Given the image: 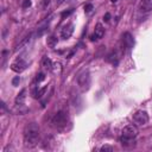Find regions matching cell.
<instances>
[{
  "instance_id": "ffe728a7",
  "label": "cell",
  "mask_w": 152,
  "mask_h": 152,
  "mask_svg": "<svg viewBox=\"0 0 152 152\" xmlns=\"http://www.w3.org/2000/svg\"><path fill=\"white\" fill-rule=\"evenodd\" d=\"M19 82H20V77H19V76H15V77L12 80V84H13V86H18Z\"/></svg>"
},
{
  "instance_id": "ba28073f",
  "label": "cell",
  "mask_w": 152,
  "mask_h": 152,
  "mask_svg": "<svg viewBox=\"0 0 152 152\" xmlns=\"http://www.w3.org/2000/svg\"><path fill=\"white\" fill-rule=\"evenodd\" d=\"M139 11L144 13L152 11V0H141L139 2Z\"/></svg>"
},
{
  "instance_id": "2e32d148",
  "label": "cell",
  "mask_w": 152,
  "mask_h": 152,
  "mask_svg": "<svg viewBox=\"0 0 152 152\" xmlns=\"http://www.w3.org/2000/svg\"><path fill=\"white\" fill-rule=\"evenodd\" d=\"M72 12H74V10H72V8H71V10H68V11H65V12H63V13H62V19H64V18L69 17Z\"/></svg>"
},
{
  "instance_id": "5bb4252c",
  "label": "cell",
  "mask_w": 152,
  "mask_h": 152,
  "mask_svg": "<svg viewBox=\"0 0 152 152\" xmlns=\"http://www.w3.org/2000/svg\"><path fill=\"white\" fill-rule=\"evenodd\" d=\"M52 70H53L55 72L59 74V72L62 71V64H61V63H58V62L53 63V65H52Z\"/></svg>"
},
{
  "instance_id": "277c9868",
  "label": "cell",
  "mask_w": 152,
  "mask_h": 152,
  "mask_svg": "<svg viewBox=\"0 0 152 152\" xmlns=\"http://www.w3.org/2000/svg\"><path fill=\"white\" fill-rule=\"evenodd\" d=\"M139 133V129L137 127V125H128L126 127H124L122 129V137L128 138V139H134Z\"/></svg>"
},
{
  "instance_id": "e0dca14e",
  "label": "cell",
  "mask_w": 152,
  "mask_h": 152,
  "mask_svg": "<svg viewBox=\"0 0 152 152\" xmlns=\"http://www.w3.org/2000/svg\"><path fill=\"white\" fill-rule=\"evenodd\" d=\"M44 78H45V74H43V72H39V74L37 75V77H36V81H37V82H42Z\"/></svg>"
},
{
  "instance_id": "6da1fadb",
  "label": "cell",
  "mask_w": 152,
  "mask_h": 152,
  "mask_svg": "<svg viewBox=\"0 0 152 152\" xmlns=\"http://www.w3.org/2000/svg\"><path fill=\"white\" fill-rule=\"evenodd\" d=\"M39 140V127L36 122H31L25 126L24 129V142L26 147H33Z\"/></svg>"
},
{
  "instance_id": "603a6c76",
  "label": "cell",
  "mask_w": 152,
  "mask_h": 152,
  "mask_svg": "<svg viewBox=\"0 0 152 152\" xmlns=\"http://www.w3.org/2000/svg\"><path fill=\"white\" fill-rule=\"evenodd\" d=\"M64 1H65V0H57V1H56V5H57V6H59V5H62Z\"/></svg>"
},
{
  "instance_id": "d4e9b609",
  "label": "cell",
  "mask_w": 152,
  "mask_h": 152,
  "mask_svg": "<svg viewBox=\"0 0 152 152\" xmlns=\"http://www.w3.org/2000/svg\"><path fill=\"white\" fill-rule=\"evenodd\" d=\"M116 1H118V0H110V2H113V4H114V2H116Z\"/></svg>"
},
{
  "instance_id": "5b68a950",
  "label": "cell",
  "mask_w": 152,
  "mask_h": 152,
  "mask_svg": "<svg viewBox=\"0 0 152 152\" xmlns=\"http://www.w3.org/2000/svg\"><path fill=\"white\" fill-rule=\"evenodd\" d=\"M66 121H68V116L64 112H58L52 118V124L55 126H64L66 124Z\"/></svg>"
},
{
  "instance_id": "7a4b0ae2",
  "label": "cell",
  "mask_w": 152,
  "mask_h": 152,
  "mask_svg": "<svg viewBox=\"0 0 152 152\" xmlns=\"http://www.w3.org/2000/svg\"><path fill=\"white\" fill-rule=\"evenodd\" d=\"M148 121V114L145 110H138L133 114V124L137 126H142L147 124Z\"/></svg>"
},
{
  "instance_id": "30bf717a",
  "label": "cell",
  "mask_w": 152,
  "mask_h": 152,
  "mask_svg": "<svg viewBox=\"0 0 152 152\" xmlns=\"http://www.w3.org/2000/svg\"><path fill=\"white\" fill-rule=\"evenodd\" d=\"M94 34L97 37V39H100V38H102V37H103V34H104V28H103L102 24H100V23H99V24H96Z\"/></svg>"
},
{
  "instance_id": "d6986e66",
  "label": "cell",
  "mask_w": 152,
  "mask_h": 152,
  "mask_svg": "<svg viewBox=\"0 0 152 152\" xmlns=\"http://www.w3.org/2000/svg\"><path fill=\"white\" fill-rule=\"evenodd\" d=\"M100 151H113V146H109V145H103V146H101Z\"/></svg>"
},
{
  "instance_id": "cb8c5ba5",
  "label": "cell",
  "mask_w": 152,
  "mask_h": 152,
  "mask_svg": "<svg viewBox=\"0 0 152 152\" xmlns=\"http://www.w3.org/2000/svg\"><path fill=\"white\" fill-rule=\"evenodd\" d=\"M97 39V37L95 36V34H93V36H90V40H96Z\"/></svg>"
},
{
  "instance_id": "7c38bea8",
  "label": "cell",
  "mask_w": 152,
  "mask_h": 152,
  "mask_svg": "<svg viewBox=\"0 0 152 152\" xmlns=\"http://www.w3.org/2000/svg\"><path fill=\"white\" fill-rule=\"evenodd\" d=\"M46 89H48V86H44V87H43V88H40V89H36V90L33 91V96H34V97H37V99H40V97L45 94Z\"/></svg>"
},
{
  "instance_id": "3957f363",
  "label": "cell",
  "mask_w": 152,
  "mask_h": 152,
  "mask_svg": "<svg viewBox=\"0 0 152 152\" xmlns=\"http://www.w3.org/2000/svg\"><path fill=\"white\" fill-rule=\"evenodd\" d=\"M77 83H78L80 88H81L83 91L87 90V89L89 88V86H90V75H89V72H88V71H83V72L78 76Z\"/></svg>"
},
{
  "instance_id": "52a82bcc",
  "label": "cell",
  "mask_w": 152,
  "mask_h": 152,
  "mask_svg": "<svg viewBox=\"0 0 152 152\" xmlns=\"http://www.w3.org/2000/svg\"><path fill=\"white\" fill-rule=\"evenodd\" d=\"M72 32H74V24L69 23V24L64 25L63 28L61 30V37H62L63 39H68V38L71 37Z\"/></svg>"
},
{
  "instance_id": "8fae6325",
  "label": "cell",
  "mask_w": 152,
  "mask_h": 152,
  "mask_svg": "<svg viewBox=\"0 0 152 152\" xmlns=\"http://www.w3.org/2000/svg\"><path fill=\"white\" fill-rule=\"evenodd\" d=\"M42 64H43V66H44L46 70H52V65H53V63L51 62V59H50L49 57L44 56L43 59H42Z\"/></svg>"
},
{
  "instance_id": "8992f818",
  "label": "cell",
  "mask_w": 152,
  "mask_h": 152,
  "mask_svg": "<svg viewBox=\"0 0 152 152\" xmlns=\"http://www.w3.org/2000/svg\"><path fill=\"white\" fill-rule=\"evenodd\" d=\"M26 66H27V63L23 58H19V59H17L15 62H13L11 64V70H13L15 72H21L26 69Z\"/></svg>"
},
{
  "instance_id": "44dd1931",
  "label": "cell",
  "mask_w": 152,
  "mask_h": 152,
  "mask_svg": "<svg viewBox=\"0 0 152 152\" xmlns=\"http://www.w3.org/2000/svg\"><path fill=\"white\" fill-rule=\"evenodd\" d=\"M91 10H93V5L91 4H86L84 5V11L86 12H90Z\"/></svg>"
},
{
  "instance_id": "9c48e42d",
  "label": "cell",
  "mask_w": 152,
  "mask_h": 152,
  "mask_svg": "<svg viewBox=\"0 0 152 152\" xmlns=\"http://www.w3.org/2000/svg\"><path fill=\"white\" fill-rule=\"evenodd\" d=\"M25 99H26V89H23L15 97V104L17 106H23L24 102H25Z\"/></svg>"
},
{
  "instance_id": "4fadbf2b",
  "label": "cell",
  "mask_w": 152,
  "mask_h": 152,
  "mask_svg": "<svg viewBox=\"0 0 152 152\" xmlns=\"http://www.w3.org/2000/svg\"><path fill=\"white\" fill-rule=\"evenodd\" d=\"M46 44H48V46H49V48H55V46H56V44H57V38H56L55 36L49 37V38L46 39Z\"/></svg>"
},
{
  "instance_id": "ac0fdd59",
  "label": "cell",
  "mask_w": 152,
  "mask_h": 152,
  "mask_svg": "<svg viewBox=\"0 0 152 152\" xmlns=\"http://www.w3.org/2000/svg\"><path fill=\"white\" fill-rule=\"evenodd\" d=\"M31 4H32L31 0H23V5L21 6H23V8H28L31 6Z\"/></svg>"
},
{
  "instance_id": "9a60e30c",
  "label": "cell",
  "mask_w": 152,
  "mask_h": 152,
  "mask_svg": "<svg viewBox=\"0 0 152 152\" xmlns=\"http://www.w3.org/2000/svg\"><path fill=\"white\" fill-rule=\"evenodd\" d=\"M49 4H50V0H40V4H39V7H40L42 10H45V8H48V6H49Z\"/></svg>"
},
{
  "instance_id": "7402d4cb",
  "label": "cell",
  "mask_w": 152,
  "mask_h": 152,
  "mask_svg": "<svg viewBox=\"0 0 152 152\" xmlns=\"http://www.w3.org/2000/svg\"><path fill=\"white\" fill-rule=\"evenodd\" d=\"M109 19H110V14H109V13L107 12V13H106V14L103 15V20H104L106 23H108V21H109Z\"/></svg>"
}]
</instances>
